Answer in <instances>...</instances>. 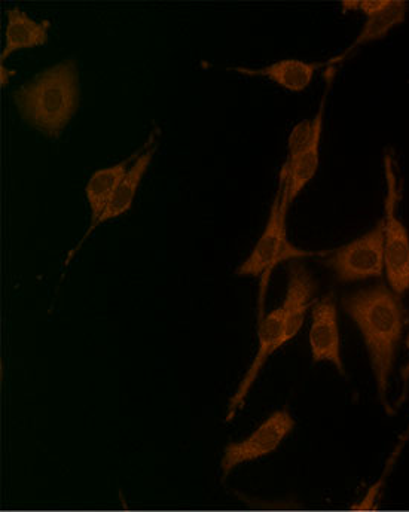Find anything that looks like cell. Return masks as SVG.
Segmentation results:
<instances>
[{
    "label": "cell",
    "mask_w": 409,
    "mask_h": 512,
    "mask_svg": "<svg viewBox=\"0 0 409 512\" xmlns=\"http://www.w3.org/2000/svg\"><path fill=\"white\" fill-rule=\"evenodd\" d=\"M343 309L362 334L377 384V395L387 414L395 408L387 398L396 352L405 326L401 298L384 283L359 289L343 298Z\"/></svg>",
    "instance_id": "1"
},
{
    "label": "cell",
    "mask_w": 409,
    "mask_h": 512,
    "mask_svg": "<svg viewBox=\"0 0 409 512\" xmlns=\"http://www.w3.org/2000/svg\"><path fill=\"white\" fill-rule=\"evenodd\" d=\"M12 99L29 126L45 136H60L75 117L81 102V81L75 57H66L39 70L15 88Z\"/></svg>",
    "instance_id": "2"
},
{
    "label": "cell",
    "mask_w": 409,
    "mask_h": 512,
    "mask_svg": "<svg viewBox=\"0 0 409 512\" xmlns=\"http://www.w3.org/2000/svg\"><path fill=\"white\" fill-rule=\"evenodd\" d=\"M289 203L283 194V182L279 179L276 197L271 204L270 215L264 231L259 236L258 242L253 246L247 258L238 265L235 274L237 276L261 277V288H259L258 301V322L264 318V301L267 295L268 283L271 274L276 270L277 265L286 261H298L310 256H325L326 252L308 251L293 245L288 236Z\"/></svg>",
    "instance_id": "3"
},
{
    "label": "cell",
    "mask_w": 409,
    "mask_h": 512,
    "mask_svg": "<svg viewBox=\"0 0 409 512\" xmlns=\"http://www.w3.org/2000/svg\"><path fill=\"white\" fill-rule=\"evenodd\" d=\"M384 273L389 288L395 294L409 291V234L404 222L399 219L398 206L401 198L395 161L389 154L384 157Z\"/></svg>",
    "instance_id": "4"
},
{
    "label": "cell",
    "mask_w": 409,
    "mask_h": 512,
    "mask_svg": "<svg viewBox=\"0 0 409 512\" xmlns=\"http://www.w3.org/2000/svg\"><path fill=\"white\" fill-rule=\"evenodd\" d=\"M326 267L343 283L377 279L384 274L383 219L374 228L346 245L326 252Z\"/></svg>",
    "instance_id": "5"
},
{
    "label": "cell",
    "mask_w": 409,
    "mask_h": 512,
    "mask_svg": "<svg viewBox=\"0 0 409 512\" xmlns=\"http://www.w3.org/2000/svg\"><path fill=\"white\" fill-rule=\"evenodd\" d=\"M160 128H154L149 133L148 139L134 149L128 157L122 158L117 163L109 164V166L102 167V169L94 170L88 178L87 185H85V198H87L88 209H90V221H88L87 230L82 234L81 239L78 240L75 246L70 249L69 254L64 259V271L69 267L72 259L75 255L81 251L84 243L90 239L91 234L96 231V224L99 221L100 215L105 212L106 206H108L109 200H111L112 194L119 185V182L124 178L125 173L130 169L131 164L142 155L143 151L158 142V136H160Z\"/></svg>",
    "instance_id": "6"
},
{
    "label": "cell",
    "mask_w": 409,
    "mask_h": 512,
    "mask_svg": "<svg viewBox=\"0 0 409 512\" xmlns=\"http://www.w3.org/2000/svg\"><path fill=\"white\" fill-rule=\"evenodd\" d=\"M295 428V420L286 410L274 411L255 432L225 447L221 459L222 480L228 477L237 466L255 462L261 457L274 453Z\"/></svg>",
    "instance_id": "7"
},
{
    "label": "cell",
    "mask_w": 409,
    "mask_h": 512,
    "mask_svg": "<svg viewBox=\"0 0 409 512\" xmlns=\"http://www.w3.org/2000/svg\"><path fill=\"white\" fill-rule=\"evenodd\" d=\"M286 343L288 341L285 337V318H283L282 309L279 307L258 322V352H256L249 370L244 374L243 380L238 384L233 398L228 402L225 422H233L238 411L246 404L247 396H249L253 384L258 380L262 368L267 365L268 359Z\"/></svg>",
    "instance_id": "8"
},
{
    "label": "cell",
    "mask_w": 409,
    "mask_h": 512,
    "mask_svg": "<svg viewBox=\"0 0 409 512\" xmlns=\"http://www.w3.org/2000/svg\"><path fill=\"white\" fill-rule=\"evenodd\" d=\"M311 358L314 364L329 362L346 377V365L341 352L340 323L334 295H326L313 304L311 325L308 331Z\"/></svg>",
    "instance_id": "9"
},
{
    "label": "cell",
    "mask_w": 409,
    "mask_h": 512,
    "mask_svg": "<svg viewBox=\"0 0 409 512\" xmlns=\"http://www.w3.org/2000/svg\"><path fill=\"white\" fill-rule=\"evenodd\" d=\"M316 283L310 271L301 262L292 261L289 265L288 288L282 309L285 318L286 341H291L301 331L307 318L308 309L313 306Z\"/></svg>",
    "instance_id": "10"
},
{
    "label": "cell",
    "mask_w": 409,
    "mask_h": 512,
    "mask_svg": "<svg viewBox=\"0 0 409 512\" xmlns=\"http://www.w3.org/2000/svg\"><path fill=\"white\" fill-rule=\"evenodd\" d=\"M5 17V42L0 53L2 63L15 51L39 47L47 42L50 20H36L18 5L6 9Z\"/></svg>",
    "instance_id": "11"
},
{
    "label": "cell",
    "mask_w": 409,
    "mask_h": 512,
    "mask_svg": "<svg viewBox=\"0 0 409 512\" xmlns=\"http://www.w3.org/2000/svg\"><path fill=\"white\" fill-rule=\"evenodd\" d=\"M328 67L326 62H308L302 59H282L261 67L234 66L235 72L247 76H262L289 91H304L316 76L317 70Z\"/></svg>",
    "instance_id": "12"
},
{
    "label": "cell",
    "mask_w": 409,
    "mask_h": 512,
    "mask_svg": "<svg viewBox=\"0 0 409 512\" xmlns=\"http://www.w3.org/2000/svg\"><path fill=\"white\" fill-rule=\"evenodd\" d=\"M157 148L158 142H155L154 145L149 146V148L143 151L142 155L131 164L130 169L125 173L122 181L119 182L117 190L112 194L105 212L100 215L96 228L105 224V222L117 219L118 216L124 215V213L130 209L134 198H136L137 190H139L140 184H142L143 176H145L149 166H151V161L152 158H154L155 152H157Z\"/></svg>",
    "instance_id": "13"
},
{
    "label": "cell",
    "mask_w": 409,
    "mask_h": 512,
    "mask_svg": "<svg viewBox=\"0 0 409 512\" xmlns=\"http://www.w3.org/2000/svg\"><path fill=\"white\" fill-rule=\"evenodd\" d=\"M407 12V2H390V5L387 6L384 11L366 18L365 24H363L362 30H360L356 39L351 42L349 47H347V50L344 51L341 56L328 60V67L343 62V60L346 59L350 53H353L356 48L362 47V45L371 44V42L378 41V39H383L384 36L389 35L395 27L404 23L405 18H407Z\"/></svg>",
    "instance_id": "14"
},
{
    "label": "cell",
    "mask_w": 409,
    "mask_h": 512,
    "mask_svg": "<svg viewBox=\"0 0 409 512\" xmlns=\"http://www.w3.org/2000/svg\"><path fill=\"white\" fill-rule=\"evenodd\" d=\"M389 5V0H362V2H344L343 8H346L347 11L362 12L368 18L384 11Z\"/></svg>",
    "instance_id": "15"
},
{
    "label": "cell",
    "mask_w": 409,
    "mask_h": 512,
    "mask_svg": "<svg viewBox=\"0 0 409 512\" xmlns=\"http://www.w3.org/2000/svg\"><path fill=\"white\" fill-rule=\"evenodd\" d=\"M12 75L11 70L6 69L5 63H2V84H8L9 76Z\"/></svg>",
    "instance_id": "16"
},
{
    "label": "cell",
    "mask_w": 409,
    "mask_h": 512,
    "mask_svg": "<svg viewBox=\"0 0 409 512\" xmlns=\"http://www.w3.org/2000/svg\"><path fill=\"white\" fill-rule=\"evenodd\" d=\"M350 512H380V511H375V510H372V511H353V510H350Z\"/></svg>",
    "instance_id": "17"
}]
</instances>
